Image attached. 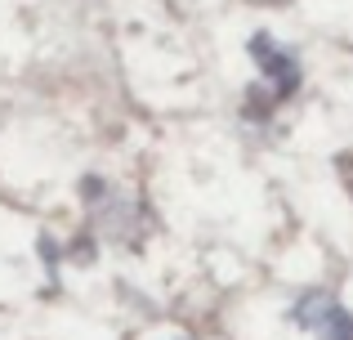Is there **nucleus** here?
I'll list each match as a JSON object with an SVG mask.
<instances>
[{"mask_svg": "<svg viewBox=\"0 0 353 340\" xmlns=\"http://www.w3.org/2000/svg\"><path fill=\"white\" fill-rule=\"evenodd\" d=\"M250 59L259 63V72H264V94L255 99V117H264V108L282 103V99H291L295 90H300V63H295L291 50H282V45H273V36H250Z\"/></svg>", "mask_w": 353, "mask_h": 340, "instance_id": "1", "label": "nucleus"}, {"mask_svg": "<svg viewBox=\"0 0 353 340\" xmlns=\"http://www.w3.org/2000/svg\"><path fill=\"white\" fill-rule=\"evenodd\" d=\"M291 318L318 340H353V314L331 291H309V296H300L295 309H291Z\"/></svg>", "mask_w": 353, "mask_h": 340, "instance_id": "2", "label": "nucleus"}, {"mask_svg": "<svg viewBox=\"0 0 353 340\" xmlns=\"http://www.w3.org/2000/svg\"><path fill=\"white\" fill-rule=\"evenodd\" d=\"M170 340H188V336H170Z\"/></svg>", "mask_w": 353, "mask_h": 340, "instance_id": "3", "label": "nucleus"}]
</instances>
